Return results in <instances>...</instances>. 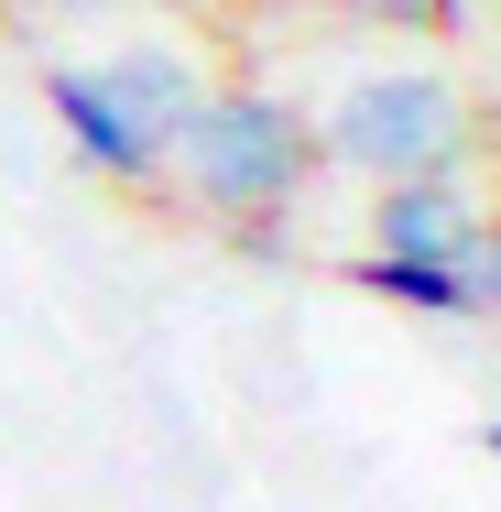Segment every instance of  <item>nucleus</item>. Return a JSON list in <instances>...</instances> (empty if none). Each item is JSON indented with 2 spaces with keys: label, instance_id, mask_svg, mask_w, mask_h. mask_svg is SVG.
<instances>
[{
  "label": "nucleus",
  "instance_id": "obj_1",
  "mask_svg": "<svg viewBox=\"0 0 501 512\" xmlns=\"http://www.w3.org/2000/svg\"><path fill=\"white\" fill-rule=\"evenodd\" d=\"M316 109L284 99V88H262V77H218L207 109L186 120V142H175V197L218 218L229 240H273L284 218L305 207L316 186Z\"/></svg>",
  "mask_w": 501,
  "mask_h": 512
},
{
  "label": "nucleus",
  "instance_id": "obj_2",
  "mask_svg": "<svg viewBox=\"0 0 501 512\" xmlns=\"http://www.w3.org/2000/svg\"><path fill=\"white\" fill-rule=\"evenodd\" d=\"M316 153L371 175V186H403V175H447V164H480V109L447 66H349L327 99H316Z\"/></svg>",
  "mask_w": 501,
  "mask_h": 512
},
{
  "label": "nucleus",
  "instance_id": "obj_3",
  "mask_svg": "<svg viewBox=\"0 0 501 512\" xmlns=\"http://www.w3.org/2000/svg\"><path fill=\"white\" fill-rule=\"evenodd\" d=\"M44 109H55V131H66V153L109 175V186H131V197H153V186H175V164H164V142L120 109V88L99 77V55H55L44 66Z\"/></svg>",
  "mask_w": 501,
  "mask_h": 512
},
{
  "label": "nucleus",
  "instance_id": "obj_4",
  "mask_svg": "<svg viewBox=\"0 0 501 512\" xmlns=\"http://www.w3.org/2000/svg\"><path fill=\"white\" fill-rule=\"evenodd\" d=\"M469 175H480V164L371 186V251H393V262H469V240L491 229V207H480V186H469Z\"/></svg>",
  "mask_w": 501,
  "mask_h": 512
},
{
  "label": "nucleus",
  "instance_id": "obj_5",
  "mask_svg": "<svg viewBox=\"0 0 501 512\" xmlns=\"http://www.w3.org/2000/svg\"><path fill=\"white\" fill-rule=\"evenodd\" d=\"M99 77L120 88V109L164 142V164H175V142H186V120L207 109V88H218V66H207L186 33H131V44H109Z\"/></svg>",
  "mask_w": 501,
  "mask_h": 512
},
{
  "label": "nucleus",
  "instance_id": "obj_6",
  "mask_svg": "<svg viewBox=\"0 0 501 512\" xmlns=\"http://www.w3.org/2000/svg\"><path fill=\"white\" fill-rule=\"evenodd\" d=\"M349 284L382 295V306H403V316H469V273H458V262H393V251H360Z\"/></svg>",
  "mask_w": 501,
  "mask_h": 512
},
{
  "label": "nucleus",
  "instance_id": "obj_7",
  "mask_svg": "<svg viewBox=\"0 0 501 512\" xmlns=\"http://www.w3.org/2000/svg\"><path fill=\"white\" fill-rule=\"evenodd\" d=\"M349 22H371V33H403V44H458V33H480V0H338Z\"/></svg>",
  "mask_w": 501,
  "mask_h": 512
},
{
  "label": "nucleus",
  "instance_id": "obj_8",
  "mask_svg": "<svg viewBox=\"0 0 501 512\" xmlns=\"http://www.w3.org/2000/svg\"><path fill=\"white\" fill-rule=\"evenodd\" d=\"M458 273H469V316H501V218L469 240V262H458Z\"/></svg>",
  "mask_w": 501,
  "mask_h": 512
},
{
  "label": "nucleus",
  "instance_id": "obj_9",
  "mask_svg": "<svg viewBox=\"0 0 501 512\" xmlns=\"http://www.w3.org/2000/svg\"><path fill=\"white\" fill-rule=\"evenodd\" d=\"M480 447H491V458H501V414H491V425H480Z\"/></svg>",
  "mask_w": 501,
  "mask_h": 512
},
{
  "label": "nucleus",
  "instance_id": "obj_10",
  "mask_svg": "<svg viewBox=\"0 0 501 512\" xmlns=\"http://www.w3.org/2000/svg\"><path fill=\"white\" fill-rule=\"evenodd\" d=\"M164 11H218V0H164Z\"/></svg>",
  "mask_w": 501,
  "mask_h": 512
}]
</instances>
